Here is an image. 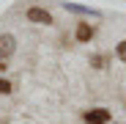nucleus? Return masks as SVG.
<instances>
[{
	"label": "nucleus",
	"instance_id": "obj_3",
	"mask_svg": "<svg viewBox=\"0 0 126 124\" xmlns=\"http://www.w3.org/2000/svg\"><path fill=\"white\" fill-rule=\"evenodd\" d=\"M16 52V39L11 33H0V61H8Z\"/></svg>",
	"mask_w": 126,
	"mask_h": 124
},
{
	"label": "nucleus",
	"instance_id": "obj_5",
	"mask_svg": "<svg viewBox=\"0 0 126 124\" xmlns=\"http://www.w3.org/2000/svg\"><path fill=\"white\" fill-rule=\"evenodd\" d=\"M91 113H93V116H96V119H99V121H104V124H107V121H110V119H112V113H110V110H107V108H93V110H91Z\"/></svg>",
	"mask_w": 126,
	"mask_h": 124
},
{
	"label": "nucleus",
	"instance_id": "obj_1",
	"mask_svg": "<svg viewBox=\"0 0 126 124\" xmlns=\"http://www.w3.org/2000/svg\"><path fill=\"white\" fill-rule=\"evenodd\" d=\"M25 19L33 22V25H52V22H55V17H52L47 8H41V6H30V8L25 11Z\"/></svg>",
	"mask_w": 126,
	"mask_h": 124
},
{
	"label": "nucleus",
	"instance_id": "obj_9",
	"mask_svg": "<svg viewBox=\"0 0 126 124\" xmlns=\"http://www.w3.org/2000/svg\"><path fill=\"white\" fill-rule=\"evenodd\" d=\"M6 69H8V66H6V61H0V72H6Z\"/></svg>",
	"mask_w": 126,
	"mask_h": 124
},
{
	"label": "nucleus",
	"instance_id": "obj_4",
	"mask_svg": "<svg viewBox=\"0 0 126 124\" xmlns=\"http://www.w3.org/2000/svg\"><path fill=\"white\" fill-rule=\"evenodd\" d=\"M88 61H91V66H93V69H104V66H107V61H110V58L104 55V52H93V55H91Z\"/></svg>",
	"mask_w": 126,
	"mask_h": 124
},
{
	"label": "nucleus",
	"instance_id": "obj_8",
	"mask_svg": "<svg viewBox=\"0 0 126 124\" xmlns=\"http://www.w3.org/2000/svg\"><path fill=\"white\" fill-rule=\"evenodd\" d=\"M82 119H85V124H104V121H99L91 110H85V113H82Z\"/></svg>",
	"mask_w": 126,
	"mask_h": 124
},
{
	"label": "nucleus",
	"instance_id": "obj_2",
	"mask_svg": "<svg viewBox=\"0 0 126 124\" xmlns=\"http://www.w3.org/2000/svg\"><path fill=\"white\" fill-rule=\"evenodd\" d=\"M96 36V28L91 25V22H77V28H74V41H79V44H88V41Z\"/></svg>",
	"mask_w": 126,
	"mask_h": 124
},
{
	"label": "nucleus",
	"instance_id": "obj_7",
	"mask_svg": "<svg viewBox=\"0 0 126 124\" xmlns=\"http://www.w3.org/2000/svg\"><path fill=\"white\" fill-rule=\"evenodd\" d=\"M11 91H14V83L6 80V77H0V94H6V97H8Z\"/></svg>",
	"mask_w": 126,
	"mask_h": 124
},
{
	"label": "nucleus",
	"instance_id": "obj_6",
	"mask_svg": "<svg viewBox=\"0 0 126 124\" xmlns=\"http://www.w3.org/2000/svg\"><path fill=\"white\" fill-rule=\"evenodd\" d=\"M115 58L121 61V64H126V41H118L115 44Z\"/></svg>",
	"mask_w": 126,
	"mask_h": 124
}]
</instances>
